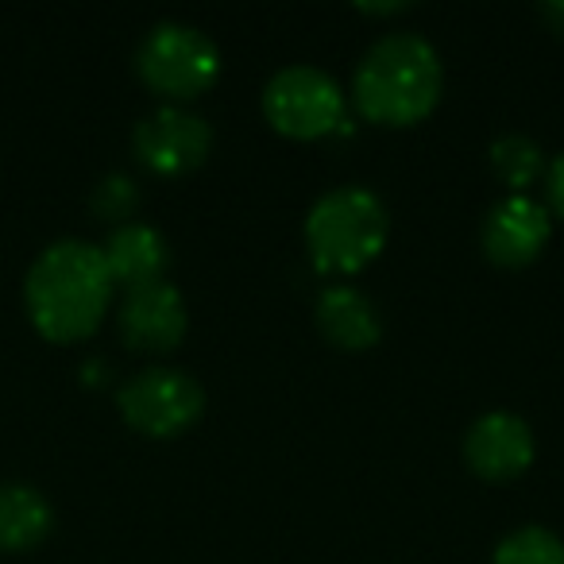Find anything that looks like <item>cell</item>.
Returning <instances> with one entry per match:
<instances>
[{"instance_id":"6da1fadb","label":"cell","mask_w":564,"mask_h":564,"mask_svg":"<svg viewBox=\"0 0 564 564\" xmlns=\"http://www.w3.org/2000/svg\"><path fill=\"white\" fill-rule=\"evenodd\" d=\"M24 302L47 340H86L112 302V274L101 248L78 236L47 243L28 267Z\"/></svg>"},{"instance_id":"7a4b0ae2","label":"cell","mask_w":564,"mask_h":564,"mask_svg":"<svg viewBox=\"0 0 564 564\" xmlns=\"http://www.w3.org/2000/svg\"><path fill=\"white\" fill-rule=\"evenodd\" d=\"M445 70L425 35L391 32L364 51L352 78V101L364 120L387 128L422 124L441 101Z\"/></svg>"},{"instance_id":"3957f363","label":"cell","mask_w":564,"mask_h":564,"mask_svg":"<svg viewBox=\"0 0 564 564\" xmlns=\"http://www.w3.org/2000/svg\"><path fill=\"white\" fill-rule=\"evenodd\" d=\"M391 217L368 186H337L306 213V251L322 274H356L387 248Z\"/></svg>"},{"instance_id":"277c9868","label":"cell","mask_w":564,"mask_h":564,"mask_svg":"<svg viewBox=\"0 0 564 564\" xmlns=\"http://www.w3.org/2000/svg\"><path fill=\"white\" fill-rule=\"evenodd\" d=\"M135 74L166 105L194 101L220 78V47L209 32L182 20H159L135 47Z\"/></svg>"},{"instance_id":"5b68a950","label":"cell","mask_w":564,"mask_h":564,"mask_svg":"<svg viewBox=\"0 0 564 564\" xmlns=\"http://www.w3.org/2000/svg\"><path fill=\"white\" fill-rule=\"evenodd\" d=\"M263 117L286 140H325L345 124V89L310 63L282 66L263 86Z\"/></svg>"},{"instance_id":"8992f818","label":"cell","mask_w":564,"mask_h":564,"mask_svg":"<svg viewBox=\"0 0 564 564\" xmlns=\"http://www.w3.org/2000/svg\"><path fill=\"white\" fill-rule=\"evenodd\" d=\"M117 410L143 437H182L205 414V391L182 368H143L120 383Z\"/></svg>"},{"instance_id":"52a82bcc","label":"cell","mask_w":564,"mask_h":564,"mask_svg":"<svg viewBox=\"0 0 564 564\" xmlns=\"http://www.w3.org/2000/svg\"><path fill=\"white\" fill-rule=\"evenodd\" d=\"M132 151L151 174L178 178L189 174L209 159L213 151V128L205 117L189 112L186 105H159L155 112L135 124Z\"/></svg>"},{"instance_id":"ba28073f","label":"cell","mask_w":564,"mask_h":564,"mask_svg":"<svg viewBox=\"0 0 564 564\" xmlns=\"http://www.w3.org/2000/svg\"><path fill=\"white\" fill-rule=\"evenodd\" d=\"M553 236V213L530 194H507L487 209L479 225V248L502 271H522L538 263Z\"/></svg>"},{"instance_id":"9c48e42d","label":"cell","mask_w":564,"mask_h":564,"mask_svg":"<svg viewBox=\"0 0 564 564\" xmlns=\"http://www.w3.org/2000/svg\"><path fill=\"white\" fill-rule=\"evenodd\" d=\"M533 456H538V441H533L530 422L510 410H491L476 417L464 433V464L471 476L487 484H510L525 476Z\"/></svg>"},{"instance_id":"30bf717a","label":"cell","mask_w":564,"mask_h":564,"mask_svg":"<svg viewBox=\"0 0 564 564\" xmlns=\"http://www.w3.org/2000/svg\"><path fill=\"white\" fill-rule=\"evenodd\" d=\"M120 337H124L128 348L135 352H174L182 345L189 329V310L186 299L178 294V286L171 282H151V286H140V291H128L124 302H120Z\"/></svg>"},{"instance_id":"8fae6325","label":"cell","mask_w":564,"mask_h":564,"mask_svg":"<svg viewBox=\"0 0 564 564\" xmlns=\"http://www.w3.org/2000/svg\"><path fill=\"white\" fill-rule=\"evenodd\" d=\"M101 256L112 274V286H124V291L163 282L166 267H171L166 236L148 220H128V225L112 228L109 240L101 243Z\"/></svg>"},{"instance_id":"7c38bea8","label":"cell","mask_w":564,"mask_h":564,"mask_svg":"<svg viewBox=\"0 0 564 564\" xmlns=\"http://www.w3.org/2000/svg\"><path fill=\"white\" fill-rule=\"evenodd\" d=\"M314 322L317 333L340 352H368L383 337V317H379L376 302L364 291H356V286H348V282L325 286L322 299H317Z\"/></svg>"},{"instance_id":"4fadbf2b","label":"cell","mask_w":564,"mask_h":564,"mask_svg":"<svg viewBox=\"0 0 564 564\" xmlns=\"http://www.w3.org/2000/svg\"><path fill=\"white\" fill-rule=\"evenodd\" d=\"M55 525V507L35 484L24 479H0V549L20 553L35 549Z\"/></svg>"},{"instance_id":"5bb4252c","label":"cell","mask_w":564,"mask_h":564,"mask_svg":"<svg viewBox=\"0 0 564 564\" xmlns=\"http://www.w3.org/2000/svg\"><path fill=\"white\" fill-rule=\"evenodd\" d=\"M487 159H491L495 178H499L510 194H525V189L545 174V151H541L538 140H530V135H522V132L499 135V140L491 143V151H487Z\"/></svg>"},{"instance_id":"9a60e30c","label":"cell","mask_w":564,"mask_h":564,"mask_svg":"<svg viewBox=\"0 0 564 564\" xmlns=\"http://www.w3.org/2000/svg\"><path fill=\"white\" fill-rule=\"evenodd\" d=\"M491 564H564V541L549 525H518L495 545Z\"/></svg>"},{"instance_id":"2e32d148","label":"cell","mask_w":564,"mask_h":564,"mask_svg":"<svg viewBox=\"0 0 564 564\" xmlns=\"http://www.w3.org/2000/svg\"><path fill=\"white\" fill-rule=\"evenodd\" d=\"M135 205H140V186L120 171L105 174V178L94 186V194H89V209H94L101 220H109V225H128Z\"/></svg>"},{"instance_id":"e0dca14e","label":"cell","mask_w":564,"mask_h":564,"mask_svg":"<svg viewBox=\"0 0 564 564\" xmlns=\"http://www.w3.org/2000/svg\"><path fill=\"white\" fill-rule=\"evenodd\" d=\"M545 189H549V213L564 220V151L549 163L545 171Z\"/></svg>"},{"instance_id":"ac0fdd59","label":"cell","mask_w":564,"mask_h":564,"mask_svg":"<svg viewBox=\"0 0 564 564\" xmlns=\"http://www.w3.org/2000/svg\"><path fill=\"white\" fill-rule=\"evenodd\" d=\"M541 20L549 24V32L564 35V0H549V4H541Z\"/></svg>"},{"instance_id":"d6986e66","label":"cell","mask_w":564,"mask_h":564,"mask_svg":"<svg viewBox=\"0 0 564 564\" xmlns=\"http://www.w3.org/2000/svg\"><path fill=\"white\" fill-rule=\"evenodd\" d=\"M406 9L410 4H360V12H368V17H399Z\"/></svg>"}]
</instances>
